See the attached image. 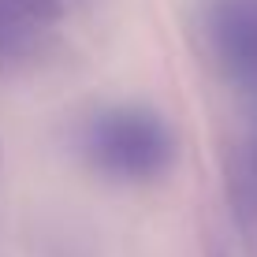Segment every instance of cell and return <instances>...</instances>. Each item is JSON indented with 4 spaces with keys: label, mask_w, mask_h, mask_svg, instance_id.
<instances>
[{
    "label": "cell",
    "mask_w": 257,
    "mask_h": 257,
    "mask_svg": "<svg viewBox=\"0 0 257 257\" xmlns=\"http://www.w3.org/2000/svg\"><path fill=\"white\" fill-rule=\"evenodd\" d=\"M75 149L112 183H153L175 164V135L149 104H104L75 131Z\"/></svg>",
    "instance_id": "cell-1"
},
{
    "label": "cell",
    "mask_w": 257,
    "mask_h": 257,
    "mask_svg": "<svg viewBox=\"0 0 257 257\" xmlns=\"http://www.w3.org/2000/svg\"><path fill=\"white\" fill-rule=\"evenodd\" d=\"M201 30L212 64L257 112V0H205Z\"/></svg>",
    "instance_id": "cell-2"
},
{
    "label": "cell",
    "mask_w": 257,
    "mask_h": 257,
    "mask_svg": "<svg viewBox=\"0 0 257 257\" xmlns=\"http://www.w3.org/2000/svg\"><path fill=\"white\" fill-rule=\"evenodd\" d=\"M60 0H0V64H26L56 38Z\"/></svg>",
    "instance_id": "cell-3"
},
{
    "label": "cell",
    "mask_w": 257,
    "mask_h": 257,
    "mask_svg": "<svg viewBox=\"0 0 257 257\" xmlns=\"http://www.w3.org/2000/svg\"><path fill=\"white\" fill-rule=\"evenodd\" d=\"M227 190H231L235 212L246 227H257V112H250V127L238 138L231 168H227Z\"/></svg>",
    "instance_id": "cell-4"
}]
</instances>
